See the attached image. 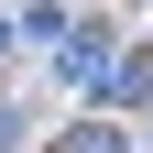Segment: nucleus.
Returning <instances> with one entry per match:
<instances>
[{"instance_id":"nucleus-4","label":"nucleus","mask_w":153,"mask_h":153,"mask_svg":"<svg viewBox=\"0 0 153 153\" xmlns=\"http://www.w3.org/2000/svg\"><path fill=\"white\" fill-rule=\"evenodd\" d=\"M11 142H22V109H0V153H11Z\"/></svg>"},{"instance_id":"nucleus-2","label":"nucleus","mask_w":153,"mask_h":153,"mask_svg":"<svg viewBox=\"0 0 153 153\" xmlns=\"http://www.w3.org/2000/svg\"><path fill=\"white\" fill-rule=\"evenodd\" d=\"M99 66H109V33H66V76L76 88H99Z\"/></svg>"},{"instance_id":"nucleus-1","label":"nucleus","mask_w":153,"mask_h":153,"mask_svg":"<svg viewBox=\"0 0 153 153\" xmlns=\"http://www.w3.org/2000/svg\"><path fill=\"white\" fill-rule=\"evenodd\" d=\"M142 88H153V55H109V66H99V99H120V109H131Z\"/></svg>"},{"instance_id":"nucleus-3","label":"nucleus","mask_w":153,"mask_h":153,"mask_svg":"<svg viewBox=\"0 0 153 153\" xmlns=\"http://www.w3.org/2000/svg\"><path fill=\"white\" fill-rule=\"evenodd\" d=\"M55 153H131V142H120V131H109V120H76V131H66V142H55Z\"/></svg>"},{"instance_id":"nucleus-5","label":"nucleus","mask_w":153,"mask_h":153,"mask_svg":"<svg viewBox=\"0 0 153 153\" xmlns=\"http://www.w3.org/2000/svg\"><path fill=\"white\" fill-rule=\"evenodd\" d=\"M0 55H11V22H0Z\"/></svg>"}]
</instances>
